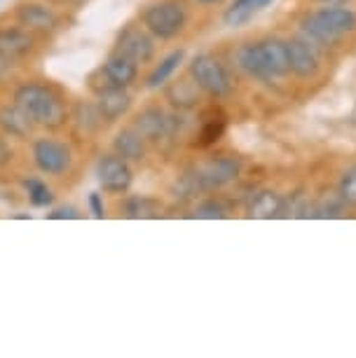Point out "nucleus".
<instances>
[{
  "instance_id": "nucleus-14",
  "label": "nucleus",
  "mask_w": 356,
  "mask_h": 358,
  "mask_svg": "<svg viewBox=\"0 0 356 358\" xmlns=\"http://www.w3.org/2000/svg\"><path fill=\"white\" fill-rule=\"evenodd\" d=\"M260 50H263V59H265L270 78H281L291 71V64H288V47L284 40H274V38L263 40Z\"/></svg>"
},
{
  "instance_id": "nucleus-8",
  "label": "nucleus",
  "mask_w": 356,
  "mask_h": 358,
  "mask_svg": "<svg viewBox=\"0 0 356 358\" xmlns=\"http://www.w3.org/2000/svg\"><path fill=\"white\" fill-rule=\"evenodd\" d=\"M134 129L148 141H159L171 136L173 129H176V122H173L169 115L159 110V108H148V110H143L136 117V127Z\"/></svg>"
},
{
  "instance_id": "nucleus-18",
  "label": "nucleus",
  "mask_w": 356,
  "mask_h": 358,
  "mask_svg": "<svg viewBox=\"0 0 356 358\" xmlns=\"http://www.w3.org/2000/svg\"><path fill=\"white\" fill-rule=\"evenodd\" d=\"M115 152L122 159H131V162L143 159V155H145L143 136H141L136 129L120 131L118 136H115Z\"/></svg>"
},
{
  "instance_id": "nucleus-30",
  "label": "nucleus",
  "mask_w": 356,
  "mask_h": 358,
  "mask_svg": "<svg viewBox=\"0 0 356 358\" xmlns=\"http://www.w3.org/2000/svg\"><path fill=\"white\" fill-rule=\"evenodd\" d=\"M12 157V152H10V148L5 145V141H0V166H5L10 162Z\"/></svg>"
},
{
  "instance_id": "nucleus-1",
  "label": "nucleus",
  "mask_w": 356,
  "mask_h": 358,
  "mask_svg": "<svg viewBox=\"0 0 356 358\" xmlns=\"http://www.w3.org/2000/svg\"><path fill=\"white\" fill-rule=\"evenodd\" d=\"M15 103L29 115L33 122L43 127H62L66 120V108L62 99L43 85H24L15 94Z\"/></svg>"
},
{
  "instance_id": "nucleus-25",
  "label": "nucleus",
  "mask_w": 356,
  "mask_h": 358,
  "mask_svg": "<svg viewBox=\"0 0 356 358\" xmlns=\"http://www.w3.org/2000/svg\"><path fill=\"white\" fill-rule=\"evenodd\" d=\"M24 185H26V192H29V199L33 206H50L52 201H55L52 190L45 183H40V180H26Z\"/></svg>"
},
{
  "instance_id": "nucleus-31",
  "label": "nucleus",
  "mask_w": 356,
  "mask_h": 358,
  "mask_svg": "<svg viewBox=\"0 0 356 358\" xmlns=\"http://www.w3.org/2000/svg\"><path fill=\"white\" fill-rule=\"evenodd\" d=\"M319 3H324V5H342L345 0H319Z\"/></svg>"
},
{
  "instance_id": "nucleus-16",
  "label": "nucleus",
  "mask_w": 356,
  "mask_h": 358,
  "mask_svg": "<svg viewBox=\"0 0 356 358\" xmlns=\"http://www.w3.org/2000/svg\"><path fill=\"white\" fill-rule=\"evenodd\" d=\"M19 22H22V26H29V29L36 31H52L57 26V15L43 8V5L29 3L19 8Z\"/></svg>"
},
{
  "instance_id": "nucleus-6",
  "label": "nucleus",
  "mask_w": 356,
  "mask_h": 358,
  "mask_svg": "<svg viewBox=\"0 0 356 358\" xmlns=\"http://www.w3.org/2000/svg\"><path fill=\"white\" fill-rule=\"evenodd\" d=\"M97 178H99V185L104 187L106 192L120 194V192L129 190L131 169L127 164V159H122L120 155H106V157H101L97 166Z\"/></svg>"
},
{
  "instance_id": "nucleus-22",
  "label": "nucleus",
  "mask_w": 356,
  "mask_h": 358,
  "mask_svg": "<svg viewBox=\"0 0 356 358\" xmlns=\"http://www.w3.org/2000/svg\"><path fill=\"white\" fill-rule=\"evenodd\" d=\"M159 208H162V206H159L155 199L131 197L124 204V213H127V218H157Z\"/></svg>"
},
{
  "instance_id": "nucleus-10",
  "label": "nucleus",
  "mask_w": 356,
  "mask_h": 358,
  "mask_svg": "<svg viewBox=\"0 0 356 358\" xmlns=\"http://www.w3.org/2000/svg\"><path fill=\"white\" fill-rule=\"evenodd\" d=\"M120 54L124 57L134 59L136 64H145L152 59V52H155V45L152 40L145 36L143 31H136V29H127L122 36H120Z\"/></svg>"
},
{
  "instance_id": "nucleus-17",
  "label": "nucleus",
  "mask_w": 356,
  "mask_h": 358,
  "mask_svg": "<svg viewBox=\"0 0 356 358\" xmlns=\"http://www.w3.org/2000/svg\"><path fill=\"white\" fill-rule=\"evenodd\" d=\"M31 124H33V120L17 103L0 108V127H3V129L8 131L10 136H17V138L29 136Z\"/></svg>"
},
{
  "instance_id": "nucleus-19",
  "label": "nucleus",
  "mask_w": 356,
  "mask_h": 358,
  "mask_svg": "<svg viewBox=\"0 0 356 358\" xmlns=\"http://www.w3.org/2000/svg\"><path fill=\"white\" fill-rule=\"evenodd\" d=\"M239 66L244 69L251 78L258 80H272L270 73H267L265 59H263V50H260V43L256 45H246L244 50L239 52Z\"/></svg>"
},
{
  "instance_id": "nucleus-12",
  "label": "nucleus",
  "mask_w": 356,
  "mask_h": 358,
  "mask_svg": "<svg viewBox=\"0 0 356 358\" xmlns=\"http://www.w3.org/2000/svg\"><path fill=\"white\" fill-rule=\"evenodd\" d=\"M129 106H131V99H129V94L124 92V87L108 85L99 94V113H101V117H106L108 122L122 117V115L129 110Z\"/></svg>"
},
{
  "instance_id": "nucleus-5",
  "label": "nucleus",
  "mask_w": 356,
  "mask_h": 358,
  "mask_svg": "<svg viewBox=\"0 0 356 358\" xmlns=\"http://www.w3.org/2000/svg\"><path fill=\"white\" fill-rule=\"evenodd\" d=\"M143 24L145 29L152 33L155 38L169 40L176 38L185 26V12L180 8V3H173V0H164V3L150 5L143 15Z\"/></svg>"
},
{
  "instance_id": "nucleus-24",
  "label": "nucleus",
  "mask_w": 356,
  "mask_h": 358,
  "mask_svg": "<svg viewBox=\"0 0 356 358\" xmlns=\"http://www.w3.org/2000/svg\"><path fill=\"white\" fill-rule=\"evenodd\" d=\"M338 197L342 199V204L347 206H356V166L347 169L340 178V187H338Z\"/></svg>"
},
{
  "instance_id": "nucleus-4",
  "label": "nucleus",
  "mask_w": 356,
  "mask_h": 358,
  "mask_svg": "<svg viewBox=\"0 0 356 358\" xmlns=\"http://www.w3.org/2000/svg\"><path fill=\"white\" fill-rule=\"evenodd\" d=\"M190 73H192V80L199 90H204L206 94L211 96H227L232 92V83H230V76L227 71L223 69V64L218 59H213L211 54H197L190 64Z\"/></svg>"
},
{
  "instance_id": "nucleus-7",
  "label": "nucleus",
  "mask_w": 356,
  "mask_h": 358,
  "mask_svg": "<svg viewBox=\"0 0 356 358\" xmlns=\"http://www.w3.org/2000/svg\"><path fill=\"white\" fill-rule=\"evenodd\" d=\"M33 159H36L40 171L64 173L71 164V150L64 143H57V141L40 138L38 143L33 145Z\"/></svg>"
},
{
  "instance_id": "nucleus-23",
  "label": "nucleus",
  "mask_w": 356,
  "mask_h": 358,
  "mask_svg": "<svg viewBox=\"0 0 356 358\" xmlns=\"http://www.w3.org/2000/svg\"><path fill=\"white\" fill-rule=\"evenodd\" d=\"M169 101L178 108H192L197 103V90L192 87V83L180 80V83H176L169 90Z\"/></svg>"
},
{
  "instance_id": "nucleus-27",
  "label": "nucleus",
  "mask_w": 356,
  "mask_h": 358,
  "mask_svg": "<svg viewBox=\"0 0 356 358\" xmlns=\"http://www.w3.org/2000/svg\"><path fill=\"white\" fill-rule=\"evenodd\" d=\"M223 129H225L223 122H206L204 129H201V134H199L201 145H211L213 141H218L220 134H223Z\"/></svg>"
},
{
  "instance_id": "nucleus-11",
  "label": "nucleus",
  "mask_w": 356,
  "mask_h": 358,
  "mask_svg": "<svg viewBox=\"0 0 356 358\" xmlns=\"http://www.w3.org/2000/svg\"><path fill=\"white\" fill-rule=\"evenodd\" d=\"M284 213H286L284 197L272 190L258 192L256 197L251 199V204H248V218H256V220H274V218H281Z\"/></svg>"
},
{
  "instance_id": "nucleus-9",
  "label": "nucleus",
  "mask_w": 356,
  "mask_h": 358,
  "mask_svg": "<svg viewBox=\"0 0 356 358\" xmlns=\"http://www.w3.org/2000/svg\"><path fill=\"white\" fill-rule=\"evenodd\" d=\"M288 47V64L298 78H312L319 71V57L310 40H291Z\"/></svg>"
},
{
  "instance_id": "nucleus-29",
  "label": "nucleus",
  "mask_w": 356,
  "mask_h": 358,
  "mask_svg": "<svg viewBox=\"0 0 356 358\" xmlns=\"http://www.w3.org/2000/svg\"><path fill=\"white\" fill-rule=\"evenodd\" d=\"M50 218H52V220H64V218L76 220V218H80V213H78L73 206H64V208H57V211H52V213H50Z\"/></svg>"
},
{
  "instance_id": "nucleus-20",
  "label": "nucleus",
  "mask_w": 356,
  "mask_h": 358,
  "mask_svg": "<svg viewBox=\"0 0 356 358\" xmlns=\"http://www.w3.org/2000/svg\"><path fill=\"white\" fill-rule=\"evenodd\" d=\"M267 3H272V0H234L232 8L227 10L225 17H223L225 24L232 26V29H237V26L246 24L258 10H263Z\"/></svg>"
},
{
  "instance_id": "nucleus-2",
  "label": "nucleus",
  "mask_w": 356,
  "mask_h": 358,
  "mask_svg": "<svg viewBox=\"0 0 356 358\" xmlns=\"http://www.w3.org/2000/svg\"><path fill=\"white\" fill-rule=\"evenodd\" d=\"M356 29V15L352 10L340 5H328L326 10H319L302 22L307 40L312 45H331L338 38L347 36Z\"/></svg>"
},
{
  "instance_id": "nucleus-28",
  "label": "nucleus",
  "mask_w": 356,
  "mask_h": 358,
  "mask_svg": "<svg viewBox=\"0 0 356 358\" xmlns=\"http://www.w3.org/2000/svg\"><path fill=\"white\" fill-rule=\"evenodd\" d=\"M90 208H92L94 218H104V215H106V206H104V201H101V194L99 192H92L90 194Z\"/></svg>"
},
{
  "instance_id": "nucleus-26",
  "label": "nucleus",
  "mask_w": 356,
  "mask_h": 358,
  "mask_svg": "<svg viewBox=\"0 0 356 358\" xmlns=\"http://www.w3.org/2000/svg\"><path fill=\"white\" fill-rule=\"evenodd\" d=\"M192 215L194 218H204V220H220V218H225V206L216 199L201 201V204L194 208Z\"/></svg>"
},
{
  "instance_id": "nucleus-32",
  "label": "nucleus",
  "mask_w": 356,
  "mask_h": 358,
  "mask_svg": "<svg viewBox=\"0 0 356 358\" xmlns=\"http://www.w3.org/2000/svg\"><path fill=\"white\" fill-rule=\"evenodd\" d=\"M199 3H204V5H216V3H220V0H199Z\"/></svg>"
},
{
  "instance_id": "nucleus-15",
  "label": "nucleus",
  "mask_w": 356,
  "mask_h": 358,
  "mask_svg": "<svg viewBox=\"0 0 356 358\" xmlns=\"http://www.w3.org/2000/svg\"><path fill=\"white\" fill-rule=\"evenodd\" d=\"M33 50V38L26 31L19 29H5L0 31V57L3 59H17L24 57Z\"/></svg>"
},
{
  "instance_id": "nucleus-13",
  "label": "nucleus",
  "mask_w": 356,
  "mask_h": 358,
  "mask_svg": "<svg viewBox=\"0 0 356 358\" xmlns=\"http://www.w3.org/2000/svg\"><path fill=\"white\" fill-rule=\"evenodd\" d=\"M136 62L124 54H115L108 62L104 64V76L108 80V85L113 87H129L134 80H136Z\"/></svg>"
},
{
  "instance_id": "nucleus-3",
  "label": "nucleus",
  "mask_w": 356,
  "mask_h": 358,
  "mask_svg": "<svg viewBox=\"0 0 356 358\" xmlns=\"http://www.w3.org/2000/svg\"><path fill=\"white\" fill-rule=\"evenodd\" d=\"M239 159L234 157H218L206 162L204 166L194 169L192 173H187L183 180H180V187H183V197H190L192 192L197 190H216V187H223L227 183H232L239 176Z\"/></svg>"
},
{
  "instance_id": "nucleus-21",
  "label": "nucleus",
  "mask_w": 356,
  "mask_h": 358,
  "mask_svg": "<svg viewBox=\"0 0 356 358\" xmlns=\"http://www.w3.org/2000/svg\"><path fill=\"white\" fill-rule=\"evenodd\" d=\"M180 62H183V52H180V50L178 52H171L169 57H166L164 62L150 73V78H148V87H150V90H157V87H162L166 80L173 76V71L178 69Z\"/></svg>"
}]
</instances>
